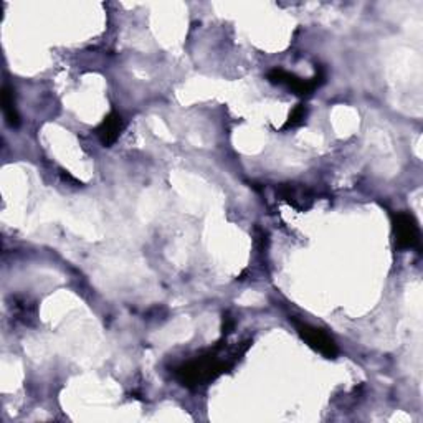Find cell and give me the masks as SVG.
Returning <instances> with one entry per match:
<instances>
[{
	"instance_id": "obj_1",
	"label": "cell",
	"mask_w": 423,
	"mask_h": 423,
	"mask_svg": "<svg viewBox=\"0 0 423 423\" xmlns=\"http://www.w3.org/2000/svg\"><path fill=\"white\" fill-rule=\"evenodd\" d=\"M227 369V362L218 360L215 354H208V356L198 357L187 364H182L180 367L175 370V375L182 384L187 385V387H195V385L210 382V380L217 379L218 375L225 372Z\"/></svg>"
},
{
	"instance_id": "obj_2",
	"label": "cell",
	"mask_w": 423,
	"mask_h": 423,
	"mask_svg": "<svg viewBox=\"0 0 423 423\" xmlns=\"http://www.w3.org/2000/svg\"><path fill=\"white\" fill-rule=\"evenodd\" d=\"M325 78H326V75L322 70L317 71V75L315 78H311V80H302V78L296 76L295 73L285 71V70H281V68H275V70H271L268 73L270 83H273V85L286 86L288 90L295 91L296 95H300V96L311 95L316 88H320L322 83H325Z\"/></svg>"
},
{
	"instance_id": "obj_3",
	"label": "cell",
	"mask_w": 423,
	"mask_h": 423,
	"mask_svg": "<svg viewBox=\"0 0 423 423\" xmlns=\"http://www.w3.org/2000/svg\"><path fill=\"white\" fill-rule=\"evenodd\" d=\"M293 325L296 326L297 334L307 342V346L312 347L317 352H321L322 356L327 359H334L337 356L339 349L336 346V342H334V339L329 336L326 331L296 320L293 321Z\"/></svg>"
},
{
	"instance_id": "obj_4",
	"label": "cell",
	"mask_w": 423,
	"mask_h": 423,
	"mask_svg": "<svg viewBox=\"0 0 423 423\" xmlns=\"http://www.w3.org/2000/svg\"><path fill=\"white\" fill-rule=\"evenodd\" d=\"M394 237L399 250L417 248L420 245V228L412 213L399 212L394 215Z\"/></svg>"
},
{
	"instance_id": "obj_5",
	"label": "cell",
	"mask_w": 423,
	"mask_h": 423,
	"mask_svg": "<svg viewBox=\"0 0 423 423\" xmlns=\"http://www.w3.org/2000/svg\"><path fill=\"white\" fill-rule=\"evenodd\" d=\"M123 128H124L123 118L116 113L108 114V116L103 119V123L99 124L96 129V134L104 148H109V146H113L114 143H116Z\"/></svg>"
},
{
	"instance_id": "obj_6",
	"label": "cell",
	"mask_w": 423,
	"mask_h": 423,
	"mask_svg": "<svg viewBox=\"0 0 423 423\" xmlns=\"http://www.w3.org/2000/svg\"><path fill=\"white\" fill-rule=\"evenodd\" d=\"M280 194L286 202L291 203L295 208H297V210H306V208L311 207L312 195L310 190L305 189V185L286 184L280 189Z\"/></svg>"
},
{
	"instance_id": "obj_7",
	"label": "cell",
	"mask_w": 423,
	"mask_h": 423,
	"mask_svg": "<svg viewBox=\"0 0 423 423\" xmlns=\"http://www.w3.org/2000/svg\"><path fill=\"white\" fill-rule=\"evenodd\" d=\"M2 106H4V114L5 119H7L10 128H19L20 126V116L17 108H15V95L14 90L9 86H4L2 90Z\"/></svg>"
},
{
	"instance_id": "obj_8",
	"label": "cell",
	"mask_w": 423,
	"mask_h": 423,
	"mask_svg": "<svg viewBox=\"0 0 423 423\" xmlns=\"http://www.w3.org/2000/svg\"><path fill=\"white\" fill-rule=\"evenodd\" d=\"M305 119H306V108L302 106V104H297V106L293 109V111H291L290 119L285 124V129L301 126V124L305 123Z\"/></svg>"
},
{
	"instance_id": "obj_9",
	"label": "cell",
	"mask_w": 423,
	"mask_h": 423,
	"mask_svg": "<svg viewBox=\"0 0 423 423\" xmlns=\"http://www.w3.org/2000/svg\"><path fill=\"white\" fill-rule=\"evenodd\" d=\"M233 326V321L230 320V316L223 317V332H230V329Z\"/></svg>"
}]
</instances>
